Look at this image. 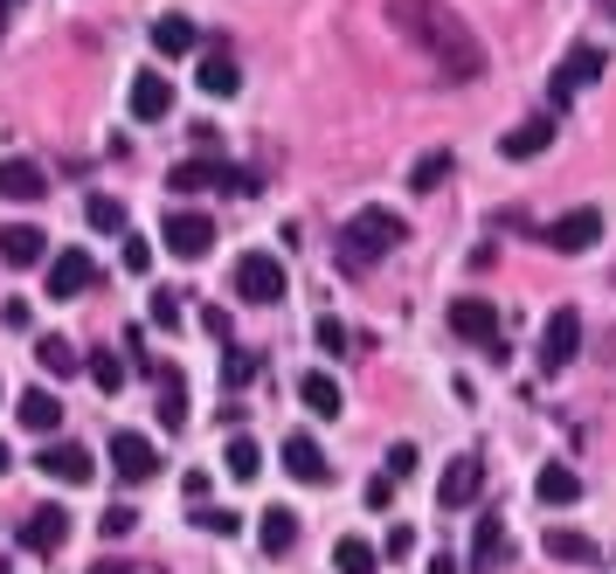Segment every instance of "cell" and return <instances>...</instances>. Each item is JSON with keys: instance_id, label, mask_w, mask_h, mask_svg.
<instances>
[{"instance_id": "cell-1", "label": "cell", "mask_w": 616, "mask_h": 574, "mask_svg": "<svg viewBox=\"0 0 616 574\" xmlns=\"http://www.w3.org/2000/svg\"><path fill=\"white\" fill-rule=\"evenodd\" d=\"M389 29L416 42L444 76H478L485 70V49H478V35L465 29V14H457L450 0H389Z\"/></svg>"}, {"instance_id": "cell-2", "label": "cell", "mask_w": 616, "mask_h": 574, "mask_svg": "<svg viewBox=\"0 0 616 574\" xmlns=\"http://www.w3.org/2000/svg\"><path fill=\"white\" fill-rule=\"evenodd\" d=\"M402 236H408L402 215H389V208H361V215L347 222V236H340V264H347V270H368V264H381V256H389Z\"/></svg>"}, {"instance_id": "cell-3", "label": "cell", "mask_w": 616, "mask_h": 574, "mask_svg": "<svg viewBox=\"0 0 616 574\" xmlns=\"http://www.w3.org/2000/svg\"><path fill=\"white\" fill-rule=\"evenodd\" d=\"M236 298L243 305H277V298H285V264L264 256V249L236 256Z\"/></svg>"}, {"instance_id": "cell-4", "label": "cell", "mask_w": 616, "mask_h": 574, "mask_svg": "<svg viewBox=\"0 0 616 574\" xmlns=\"http://www.w3.org/2000/svg\"><path fill=\"white\" fill-rule=\"evenodd\" d=\"M575 353H582V311L561 305V311H548V326H541V374H561Z\"/></svg>"}, {"instance_id": "cell-5", "label": "cell", "mask_w": 616, "mask_h": 574, "mask_svg": "<svg viewBox=\"0 0 616 574\" xmlns=\"http://www.w3.org/2000/svg\"><path fill=\"white\" fill-rule=\"evenodd\" d=\"M167 188L173 194H201V188H249V173H229L215 152H194V160H173L167 167Z\"/></svg>"}, {"instance_id": "cell-6", "label": "cell", "mask_w": 616, "mask_h": 574, "mask_svg": "<svg viewBox=\"0 0 616 574\" xmlns=\"http://www.w3.org/2000/svg\"><path fill=\"white\" fill-rule=\"evenodd\" d=\"M160 236L173 256H209L215 249V215H201V208H173V215L160 222Z\"/></svg>"}, {"instance_id": "cell-7", "label": "cell", "mask_w": 616, "mask_h": 574, "mask_svg": "<svg viewBox=\"0 0 616 574\" xmlns=\"http://www.w3.org/2000/svg\"><path fill=\"white\" fill-rule=\"evenodd\" d=\"M596 76H603V49H596V42L569 49V56H561V70L548 76V104H569L582 84H596Z\"/></svg>"}, {"instance_id": "cell-8", "label": "cell", "mask_w": 616, "mask_h": 574, "mask_svg": "<svg viewBox=\"0 0 616 574\" xmlns=\"http://www.w3.org/2000/svg\"><path fill=\"white\" fill-rule=\"evenodd\" d=\"M596 243H603V208H569L561 222H548V249H561V256H582Z\"/></svg>"}, {"instance_id": "cell-9", "label": "cell", "mask_w": 616, "mask_h": 574, "mask_svg": "<svg viewBox=\"0 0 616 574\" xmlns=\"http://www.w3.org/2000/svg\"><path fill=\"white\" fill-rule=\"evenodd\" d=\"M111 471H118L125 485H146L152 471H160V450H152L139 429H111Z\"/></svg>"}, {"instance_id": "cell-10", "label": "cell", "mask_w": 616, "mask_h": 574, "mask_svg": "<svg viewBox=\"0 0 616 574\" xmlns=\"http://www.w3.org/2000/svg\"><path fill=\"white\" fill-rule=\"evenodd\" d=\"M35 471L49 478V485H91V450L84 443H42V457H35Z\"/></svg>"}, {"instance_id": "cell-11", "label": "cell", "mask_w": 616, "mask_h": 574, "mask_svg": "<svg viewBox=\"0 0 616 574\" xmlns=\"http://www.w3.org/2000/svg\"><path fill=\"white\" fill-rule=\"evenodd\" d=\"M450 332L471 339V347H492V353H499V311L485 305V298H457V305H450Z\"/></svg>"}, {"instance_id": "cell-12", "label": "cell", "mask_w": 616, "mask_h": 574, "mask_svg": "<svg viewBox=\"0 0 616 574\" xmlns=\"http://www.w3.org/2000/svg\"><path fill=\"white\" fill-rule=\"evenodd\" d=\"M91 284H97V264L84 249H63L56 264H49V298H84Z\"/></svg>"}, {"instance_id": "cell-13", "label": "cell", "mask_w": 616, "mask_h": 574, "mask_svg": "<svg viewBox=\"0 0 616 574\" xmlns=\"http://www.w3.org/2000/svg\"><path fill=\"white\" fill-rule=\"evenodd\" d=\"M548 146H554V118H548V111H541V118H520V125H512V132L499 139V152H506V160H520V167L541 160Z\"/></svg>"}, {"instance_id": "cell-14", "label": "cell", "mask_w": 616, "mask_h": 574, "mask_svg": "<svg viewBox=\"0 0 616 574\" xmlns=\"http://www.w3.org/2000/svg\"><path fill=\"white\" fill-rule=\"evenodd\" d=\"M42 256H49V236H42V228H29V222H0V264L29 270V264H42Z\"/></svg>"}, {"instance_id": "cell-15", "label": "cell", "mask_w": 616, "mask_h": 574, "mask_svg": "<svg viewBox=\"0 0 616 574\" xmlns=\"http://www.w3.org/2000/svg\"><path fill=\"white\" fill-rule=\"evenodd\" d=\"M478 485H485V464L478 457H450L444 478H436V499H444V506H471Z\"/></svg>"}, {"instance_id": "cell-16", "label": "cell", "mask_w": 616, "mask_h": 574, "mask_svg": "<svg viewBox=\"0 0 616 574\" xmlns=\"http://www.w3.org/2000/svg\"><path fill=\"white\" fill-rule=\"evenodd\" d=\"M63 540H70V512H63V506L29 512V527H21V546H29V554H56Z\"/></svg>"}, {"instance_id": "cell-17", "label": "cell", "mask_w": 616, "mask_h": 574, "mask_svg": "<svg viewBox=\"0 0 616 574\" xmlns=\"http://www.w3.org/2000/svg\"><path fill=\"white\" fill-rule=\"evenodd\" d=\"M167 111H173V84H167L160 70H139L132 76V118L152 125V118H167Z\"/></svg>"}, {"instance_id": "cell-18", "label": "cell", "mask_w": 616, "mask_h": 574, "mask_svg": "<svg viewBox=\"0 0 616 574\" xmlns=\"http://www.w3.org/2000/svg\"><path fill=\"white\" fill-rule=\"evenodd\" d=\"M0 194H8V201H42L49 194V173L14 152V160H0Z\"/></svg>"}, {"instance_id": "cell-19", "label": "cell", "mask_w": 616, "mask_h": 574, "mask_svg": "<svg viewBox=\"0 0 616 574\" xmlns=\"http://www.w3.org/2000/svg\"><path fill=\"white\" fill-rule=\"evenodd\" d=\"M277 457H285V471L298 485H326V450H319L312 436H285V450H277Z\"/></svg>"}, {"instance_id": "cell-20", "label": "cell", "mask_w": 616, "mask_h": 574, "mask_svg": "<svg viewBox=\"0 0 616 574\" xmlns=\"http://www.w3.org/2000/svg\"><path fill=\"white\" fill-rule=\"evenodd\" d=\"M201 91H209V97H236L243 91V70H236V56H229L222 42L201 56Z\"/></svg>"}, {"instance_id": "cell-21", "label": "cell", "mask_w": 616, "mask_h": 574, "mask_svg": "<svg viewBox=\"0 0 616 574\" xmlns=\"http://www.w3.org/2000/svg\"><path fill=\"white\" fill-rule=\"evenodd\" d=\"M152 387H160V423L181 429L188 423V381H181V368H152Z\"/></svg>"}, {"instance_id": "cell-22", "label": "cell", "mask_w": 616, "mask_h": 574, "mask_svg": "<svg viewBox=\"0 0 616 574\" xmlns=\"http://www.w3.org/2000/svg\"><path fill=\"white\" fill-rule=\"evenodd\" d=\"M533 491H541V506H575L582 478L569 471V464H541V471H533Z\"/></svg>"}, {"instance_id": "cell-23", "label": "cell", "mask_w": 616, "mask_h": 574, "mask_svg": "<svg viewBox=\"0 0 616 574\" xmlns=\"http://www.w3.org/2000/svg\"><path fill=\"white\" fill-rule=\"evenodd\" d=\"M499 561H506V527L492 512V519H478V533H471V574H492Z\"/></svg>"}, {"instance_id": "cell-24", "label": "cell", "mask_w": 616, "mask_h": 574, "mask_svg": "<svg viewBox=\"0 0 616 574\" xmlns=\"http://www.w3.org/2000/svg\"><path fill=\"white\" fill-rule=\"evenodd\" d=\"M194 21L188 14H160V21H152V49H160V56H194Z\"/></svg>"}, {"instance_id": "cell-25", "label": "cell", "mask_w": 616, "mask_h": 574, "mask_svg": "<svg viewBox=\"0 0 616 574\" xmlns=\"http://www.w3.org/2000/svg\"><path fill=\"white\" fill-rule=\"evenodd\" d=\"M548 554H554V561H569V567H588V561L603 554V546L588 540V533H575V527H554V533H548Z\"/></svg>"}, {"instance_id": "cell-26", "label": "cell", "mask_w": 616, "mask_h": 574, "mask_svg": "<svg viewBox=\"0 0 616 574\" xmlns=\"http://www.w3.org/2000/svg\"><path fill=\"white\" fill-rule=\"evenodd\" d=\"M256 533H264V554H291V546H298V519L285 506H270L264 519H256Z\"/></svg>"}, {"instance_id": "cell-27", "label": "cell", "mask_w": 616, "mask_h": 574, "mask_svg": "<svg viewBox=\"0 0 616 574\" xmlns=\"http://www.w3.org/2000/svg\"><path fill=\"white\" fill-rule=\"evenodd\" d=\"M56 423H63V402L49 395V387H29V395H21V429H42L49 436Z\"/></svg>"}, {"instance_id": "cell-28", "label": "cell", "mask_w": 616, "mask_h": 574, "mask_svg": "<svg viewBox=\"0 0 616 574\" xmlns=\"http://www.w3.org/2000/svg\"><path fill=\"white\" fill-rule=\"evenodd\" d=\"M298 395H305V408H312V415H326V423H332V415H340V381H332V374H305L298 381Z\"/></svg>"}, {"instance_id": "cell-29", "label": "cell", "mask_w": 616, "mask_h": 574, "mask_svg": "<svg viewBox=\"0 0 616 574\" xmlns=\"http://www.w3.org/2000/svg\"><path fill=\"white\" fill-rule=\"evenodd\" d=\"M35 360H42V374H76V347H70V339H56V332L35 339Z\"/></svg>"}, {"instance_id": "cell-30", "label": "cell", "mask_w": 616, "mask_h": 574, "mask_svg": "<svg viewBox=\"0 0 616 574\" xmlns=\"http://www.w3.org/2000/svg\"><path fill=\"white\" fill-rule=\"evenodd\" d=\"M84 222L97 228V236H125V201H105V194H97V201L84 208Z\"/></svg>"}, {"instance_id": "cell-31", "label": "cell", "mask_w": 616, "mask_h": 574, "mask_svg": "<svg viewBox=\"0 0 616 574\" xmlns=\"http://www.w3.org/2000/svg\"><path fill=\"white\" fill-rule=\"evenodd\" d=\"M332 567H340V574H374V546L368 540H340V546H332Z\"/></svg>"}, {"instance_id": "cell-32", "label": "cell", "mask_w": 616, "mask_h": 574, "mask_svg": "<svg viewBox=\"0 0 616 574\" xmlns=\"http://www.w3.org/2000/svg\"><path fill=\"white\" fill-rule=\"evenodd\" d=\"M444 173H450V152H423V160L408 167V188H416V194H429V188H436V180H444Z\"/></svg>"}, {"instance_id": "cell-33", "label": "cell", "mask_w": 616, "mask_h": 574, "mask_svg": "<svg viewBox=\"0 0 616 574\" xmlns=\"http://www.w3.org/2000/svg\"><path fill=\"white\" fill-rule=\"evenodd\" d=\"M256 464H264V450H256L249 436H236V443H229V471H236V478H256Z\"/></svg>"}, {"instance_id": "cell-34", "label": "cell", "mask_w": 616, "mask_h": 574, "mask_svg": "<svg viewBox=\"0 0 616 574\" xmlns=\"http://www.w3.org/2000/svg\"><path fill=\"white\" fill-rule=\"evenodd\" d=\"M91 381H97V387H105V395H118V387H125V374H118V360H111L105 347H97V353H91Z\"/></svg>"}, {"instance_id": "cell-35", "label": "cell", "mask_w": 616, "mask_h": 574, "mask_svg": "<svg viewBox=\"0 0 616 574\" xmlns=\"http://www.w3.org/2000/svg\"><path fill=\"white\" fill-rule=\"evenodd\" d=\"M125 270H132V277L152 270V243H146V236H125Z\"/></svg>"}, {"instance_id": "cell-36", "label": "cell", "mask_w": 616, "mask_h": 574, "mask_svg": "<svg viewBox=\"0 0 616 574\" xmlns=\"http://www.w3.org/2000/svg\"><path fill=\"white\" fill-rule=\"evenodd\" d=\"M152 319H160V332H173V326H181V298H173V291H152Z\"/></svg>"}, {"instance_id": "cell-37", "label": "cell", "mask_w": 616, "mask_h": 574, "mask_svg": "<svg viewBox=\"0 0 616 574\" xmlns=\"http://www.w3.org/2000/svg\"><path fill=\"white\" fill-rule=\"evenodd\" d=\"M408 554H416V527H395L389 533V561H408Z\"/></svg>"}, {"instance_id": "cell-38", "label": "cell", "mask_w": 616, "mask_h": 574, "mask_svg": "<svg viewBox=\"0 0 616 574\" xmlns=\"http://www.w3.org/2000/svg\"><path fill=\"white\" fill-rule=\"evenodd\" d=\"M249 374H256V360H249V353H236V347H229V381H236V387H243Z\"/></svg>"}, {"instance_id": "cell-39", "label": "cell", "mask_w": 616, "mask_h": 574, "mask_svg": "<svg viewBox=\"0 0 616 574\" xmlns=\"http://www.w3.org/2000/svg\"><path fill=\"white\" fill-rule=\"evenodd\" d=\"M416 471V450H408V443H395V457H389V478H408Z\"/></svg>"}, {"instance_id": "cell-40", "label": "cell", "mask_w": 616, "mask_h": 574, "mask_svg": "<svg viewBox=\"0 0 616 574\" xmlns=\"http://www.w3.org/2000/svg\"><path fill=\"white\" fill-rule=\"evenodd\" d=\"M368 506H374V512L395 506V478H374V485H368Z\"/></svg>"}, {"instance_id": "cell-41", "label": "cell", "mask_w": 616, "mask_h": 574, "mask_svg": "<svg viewBox=\"0 0 616 574\" xmlns=\"http://www.w3.org/2000/svg\"><path fill=\"white\" fill-rule=\"evenodd\" d=\"M0 319H8L14 332H29V305H21V298H8V305H0Z\"/></svg>"}, {"instance_id": "cell-42", "label": "cell", "mask_w": 616, "mask_h": 574, "mask_svg": "<svg viewBox=\"0 0 616 574\" xmlns=\"http://www.w3.org/2000/svg\"><path fill=\"white\" fill-rule=\"evenodd\" d=\"M319 347H326V353H340V347H347V332L332 326V319H319Z\"/></svg>"}, {"instance_id": "cell-43", "label": "cell", "mask_w": 616, "mask_h": 574, "mask_svg": "<svg viewBox=\"0 0 616 574\" xmlns=\"http://www.w3.org/2000/svg\"><path fill=\"white\" fill-rule=\"evenodd\" d=\"M105 533H132V506H111L105 512Z\"/></svg>"}, {"instance_id": "cell-44", "label": "cell", "mask_w": 616, "mask_h": 574, "mask_svg": "<svg viewBox=\"0 0 616 574\" xmlns=\"http://www.w3.org/2000/svg\"><path fill=\"white\" fill-rule=\"evenodd\" d=\"M201 326H209L215 347H229V319H222V311H201Z\"/></svg>"}, {"instance_id": "cell-45", "label": "cell", "mask_w": 616, "mask_h": 574, "mask_svg": "<svg viewBox=\"0 0 616 574\" xmlns=\"http://www.w3.org/2000/svg\"><path fill=\"white\" fill-rule=\"evenodd\" d=\"M14 8H21V0H0V35H8V21H14Z\"/></svg>"}, {"instance_id": "cell-46", "label": "cell", "mask_w": 616, "mask_h": 574, "mask_svg": "<svg viewBox=\"0 0 616 574\" xmlns=\"http://www.w3.org/2000/svg\"><path fill=\"white\" fill-rule=\"evenodd\" d=\"M91 574H132V567H125V561H97Z\"/></svg>"}, {"instance_id": "cell-47", "label": "cell", "mask_w": 616, "mask_h": 574, "mask_svg": "<svg viewBox=\"0 0 616 574\" xmlns=\"http://www.w3.org/2000/svg\"><path fill=\"white\" fill-rule=\"evenodd\" d=\"M8 464H14V450H8V443H0V478H8Z\"/></svg>"}]
</instances>
